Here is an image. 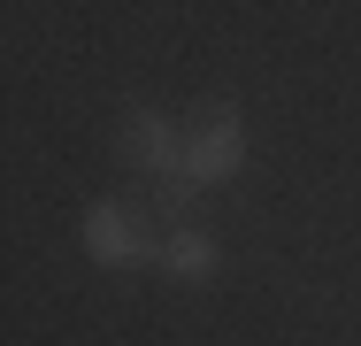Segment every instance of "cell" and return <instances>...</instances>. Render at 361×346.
<instances>
[{
    "mask_svg": "<svg viewBox=\"0 0 361 346\" xmlns=\"http://www.w3.org/2000/svg\"><path fill=\"white\" fill-rule=\"evenodd\" d=\"M177 169H185L200 193L231 185V177L246 169V108H238V100H200V108L185 116V146H177Z\"/></svg>",
    "mask_w": 361,
    "mask_h": 346,
    "instance_id": "2",
    "label": "cell"
},
{
    "mask_svg": "<svg viewBox=\"0 0 361 346\" xmlns=\"http://www.w3.org/2000/svg\"><path fill=\"white\" fill-rule=\"evenodd\" d=\"M200 201H208V193H200L185 169H161V177H146V208H154L169 231H177V223H200Z\"/></svg>",
    "mask_w": 361,
    "mask_h": 346,
    "instance_id": "5",
    "label": "cell"
},
{
    "mask_svg": "<svg viewBox=\"0 0 361 346\" xmlns=\"http://www.w3.org/2000/svg\"><path fill=\"white\" fill-rule=\"evenodd\" d=\"M216 262H223L216 231H208V223H177V231L161 239V262H154V270H169L177 285H208V277H216Z\"/></svg>",
    "mask_w": 361,
    "mask_h": 346,
    "instance_id": "4",
    "label": "cell"
},
{
    "mask_svg": "<svg viewBox=\"0 0 361 346\" xmlns=\"http://www.w3.org/2000/svg\"><path fill=\"white\" fill-rule=\"evenodd\" d=\"M177 146H185V124L177 116H161V108H123V124H116V162H131L139 177H161V169H177Z\"/></svg>",
    "mask_w": 361,
    "mask_h": 346,
    "instance_id": "3",
    "label": "cell"
},
{
    "mask_svg": "<svg viewBox=\"0 0 361 346\" xmlns=\"http://www.w3.org/2000/svg\"><path fill=\"white\" fill-rule=\"evenodd\" d=\"M161 239H169V223L146 208V193H108L85 208V254L100 270H154Z\"/></svg>",
    "mask_w": 361,
    "mask_h": 346,
    "instance_id": "1",
    "label": "cell"
}]
</instances>
